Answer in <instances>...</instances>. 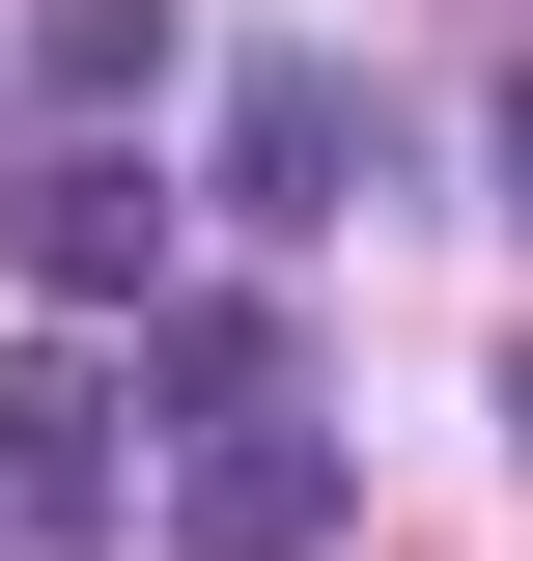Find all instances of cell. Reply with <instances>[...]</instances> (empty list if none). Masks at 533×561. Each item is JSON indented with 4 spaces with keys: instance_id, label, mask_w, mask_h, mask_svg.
<instances>
[{
    "instance_id": "6da1fadb",
    "label": "cell",
    "mask_w": 533,
    "mask_h": 561,
    "mask_svg": "<svg viewBox=\"0 0 533 561\" xmlns=\"http://www.w3.org/2000/svg\"><path fill=\"white\" fill-rule=\"evenodd\" d=\"M0 280H29V309H140V280H169V169H140V140L0 169Z\"/></svg>"
},
{
    "instance_id": "7a4b0ae2",
    "label": "cell",
    "mask_w": 533,
    "mask_h": 561,
    "mask_svg": "<svg viewBox=\"0 0 533 561\" xmlns=\"http://www.w3.org/2000/svg\"><path fill=\"white\" fill-rule=\"evenodd\" d=\"M337 505H365V478H337V449H309V421H197V478H169V534H197V561H337Z\"/></svg>"
},
{
    "instance_id": "3957f363",
    "label": "cell",
    "mask_w": 533,
    "mask_h": 561,
    "mask_svg": "<svg viewBox=\"0 0 533 561\" xmlns=\"http://www.w3.org/2000/svg\"><path fill=\"white\" fill-rule=\"evenodd\" d=\"M225 197H253V225L365 197V84H337V57H253V84H225Z\"/></svg>"
},
{
    "instance_id": "277c9868",
    "label": "cell",
    "mask_w": 533,
    "mask_h": 561,
    "mask_svg": "<svg viewBox=\"0 0 533 561\" xmlns=\"http://www.w3.org/2000/svg\"><path fill=\"white\" fill-rule=\"evenodd\" d=\"M113 505V393L84 365H0V534H84Z\"/></svg>"
},
{
    "instance_id": "5b68a950",
    "label": "cell",
    "mask_w": 533,
    "mask_h": 561,
    "mask_svg": "<svg viewBox=\"0 0 533 561\" xmlns=\"http://www.w3.org/2000/svg\"><path fill=\"white\" fill-rule=\"evenodd\" d=\"M169 57H197L169 0H29V113H57V140H113V113H140Z\"/></svg>"
},
{
    "instance_id": "8992f818",
    "label": "cell",
    "mask_w": 533,
    "mask_h": 561,
    "mask_svg": "<svg viewBox=\"0 0 533 561\" xmlns=\"http://www.w3.org/2000/svg\"><path fill=\"white\" fill-rule=\"evenodd\" d=\"M140 393H169V421H253L281 393V280H197V309L140 337Z\"/></svg>"
}]
</instances>
